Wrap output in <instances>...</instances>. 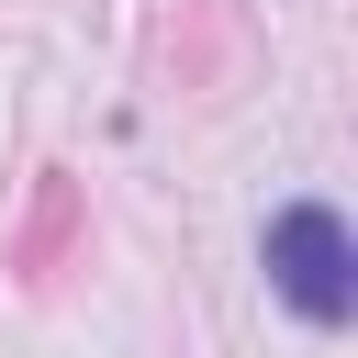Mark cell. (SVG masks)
I'll return each mask as SVG.
<instances>
[{"instance_id": "6da1fadb", "label": "cell", "mask_w": 358, "mask_h": 358, "mask_svg": "<svg viewBox=\"0 0 358 358\" xmlns=\"http://www.w3.org/2000/svg\"><path fill=\"white\" fill-rule=\"evenodd\" d=\"M268 280H280L291 313L347 324V302H358V246H347V224H336L324 201H291V213L268 224Z\"/></svg>"}]
</instances>
